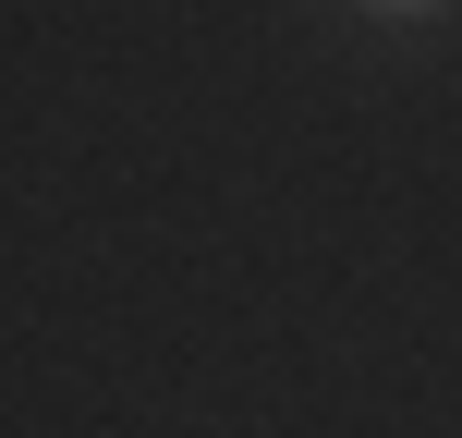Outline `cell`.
<instances>
[{"mask_svg": "<svg viewBox=\"0 0 462 438\" xmlns=\"http://www.w3.org/2000/svg\"><path fill=\"white\" fill-rule=\"evenodd\" d=\"M353 13H377V24H439V13H462V0H353Z\"/></svg>", "mask_w": 462, "mask_h": 438, "instance_id": "obj_1", "label": "cell"}]
</instances>
